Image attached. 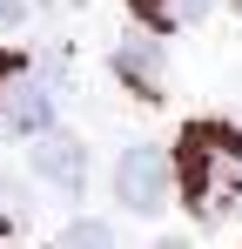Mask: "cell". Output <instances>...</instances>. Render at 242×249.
<instances>
[{
  "instance_id": "5",
  "label": "cell",
  "mask_w": 242,
  "mask_h": 249,
  "mask_svg": "<svg viewBox=\"0 0 242 249\" xmlns=\"http://www.w3.org/2000/svg\"><path fill=\"white\" fill-rule=\"evenodd\" d=\"M115 74H121L128 88H135L141 101H161V47L148 41V34L121 41V47H115Z\"/></svg>"
},
{
  "instance_id": "3",
  "label": "cell",
  "mask_w": 242,
  "mask_h": 249,
  "mask_svg": "<svg viewBox=\"0 0 242 249\" xmlns=\"http://www.w3.org/2000/svg\"><path fill=\"white\" fill-rule=\"evenodd\" d=\"M54 122V88L47 81H14L0 88V142H14V135H40V128Z\"/></svg>"
},
{
  "instance_id": "1",
  "label": "cell",
  "mask_w": 242,
  "mask_h": 249,
  "mask_svg": "<svg viewBox=\"0 0 242 249\" xmlns=\"http://www.w3.org/2000/svg\"><path fill=\"white\" fill-rule=\"evenodd\" d=\"M182 189H189V202L208 215V222H222V215H242V142L229 128H189L182 135Z\"/></svg>"
},
{
  "instance_id": "2",
  "label": "cell",
  "mask_w": 242,
  "mask_h": 249,
  "mask_svg": "<svg viewBox=\"0 0 242 249\" xmlns=\"http://www.w3.org/2000/svg\"><path fill=\"white\" fill-rule=\"evenodd\" d=\"M168 182H175V162L161 155L155 142H135V148H121L115 162V202L128 215H155L168 202Z\"/></svg>"
},
{
  "instance_id": "6",
  "label": "cell",
  "mask_w": 242,
  "mask_h": 249,
  "mask_svg": "<svg viewBox=\"0 0 242 249\" xmlns=\"http://www.w3.org/2000/svg\"><path fill=\"white\" fill-rule=\"evenodd\" d=\"M208 7H215V0H135V14L155 20V27H195Z\"/></svg>"
},
{
  "instance_id": "7",
  "label": "cell",
  "mask_w": 242,
  "mask_h": 249,
  "mask_svg": "<svg viewBox=\"0 0 242 249\" xmlns=\"http://www.w3.org/2000/svg\"><path fill=\"white\" fill-rule=\"evenodd\" d=\"M61 249H115V236H108V222H68V236H61Z\"/></svg>"
},
{
  "instance_id": "4",
  "label": "cell",
  "mask_w": 242,
  "mask_h": 249,
  "mask_svg": "<svg viewBox=\"0 0 242 249\" xmlns=\"http://www.w3.org/2000/svg\"><path fill=\"white\" fill-rule=\"evenodd\" d=\"M27 162H34L40 182H54L68 196H81V182H87V148H81L74 135H54V128H40V142L27 148Z\"/></svg>"
},
{
  "instance_id": "8",
  "label": "cell",
  "mask_w": 242,
  "mask_h": 249,
  "mask_svg": "<svg viewBox=\"0 0 242 249\" xmlns=\"http://www.w3.org/2000/svg\"><path fill=\"white\" fill-rule=\"evenodd\" d=\"M0 27H20V0H0Z\"/></svg>"
}]
</instances>
